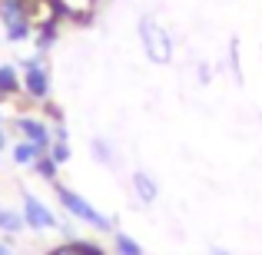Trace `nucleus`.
<instances>
[{"mask_svg": "<svg viewBox=\"0 0 262 255\" xmlns=\"http://www.w3.org/2000/svg\"><path fill=\"white\" fill-rule=\"evenodd\" d=\"M10 146V140H7V133H4V126H0V153H4V149Z\"/></svg>", "mask_w": 262, "mask_h": 255, "instance_id": "aec40b11", "label": "nucleus"}, {"mask_svg": "<svg viewBox=\"0 0 262 255\" xmlns=\"http://www.w3.org/2000/svg\"><path fill=\"white\" fill-rule=\"evenodd\" d=\"M229 73L236 77V83H239V86L246 83V77H243V53H239V37H232V40H229Z\"/></svg>", "mask_w": 262, "mask_h": 255, "instance_id": "2eb2a0df", "label": "nucleus"}, {"mask_svg": "<svg viewBox=\"0 0 262 255\" xmlns=\"http://www.w3.org/2000/svg\"><path fill=\"white\" fill-rule=\"evenodd\" d=\"M57 37H60V20L53 17V13H50V17H43V20H37V37H33V40H37V50L40 53L50 50V47L57 43Z\"/></svg>", "mask_w": 262, "mask_h": 255, "instance_id": "6e6552de", "label": "nucleus"}, {"mask_svg": "<svg viewBox=\"0 0 262 255\" xmlns=\"http://www.w3.org/2000/svg\"><path fill=\"white\" fill-rule=\"evenodd\" d=\"M129 189H133V196H136L140 205H153L156 199H160V182H156L146 169H133L129 172Z\"/></svg>", "mask_w": 262, "mask_h": 255, "instance_id": "423d86ee", "label": "nucleus"}, {"mask_svg": "<svg viewBox=\"0 0 262 255\" xmlns=\"http://www.w3.org/2000/svg\"><path fill=\"white\" fill-rule=\"evenodd\" d=\"M20 199H24V222H27V229H33V232H50V229H60V222H57V216L50 212V205L47 202H40L33 192H20Z\"/></svg>", "mask_w": 262, "mask_h": 255, "instance_id": "20e7f679", "label": "nucleus"}, {"mask_svg": "<svg viewBox=\"0 0 262 255\" xmlns=\"http://www.w3.org/2000/svg\"><path fill=\"white\" fill-rule=\"evenodd\" d=\"M43 113L50 116V123H53V126H63V109H60L53 100H43Z\"/></svg>", "mask_w": 262, "mask_h": 255, "instance_id": "f3484780", "label": "nucleus"}, {"mask_svg": "<svg viewBox=\"0 0 262 255\" xmlns=\"http://www.w3.org/2000/svg\"><path fill=\"white\" fill-rule=\"evenodd\" d=\"M24 229H27L24 212H13V209H4V205H0V232L17 236V232H24Z\"/></svg>", "mask_w": 262, "mask_h": 255, "instance_id": "9b49d317", "label": "nucleus"}, {"mask_svg": "<svg viewBox=\"0 0 262 255\" xmlns=\"http://www.w3.org/2000/svg\"><path fill=\"white\" fill-rule=\"evenodd\" d=\"M47 255H106V249L93 239H67V242L47 249Z\"/></svg>", "mask_w": 262, "mask_h": 255, "instance_id": "0eeeda50", "label": "nucleus"}, {"mask_svg": "<svg viewBox=\"0 0 262 255\" xmlns=\"http://www.w3.org/2000/svg\"><path fill=\"white\" fill-rule=\"evenodd\" d=\"M20 89H24V80H20L17 66L4 63V66H0V96H17Z\"/></svg>", "mask_w": 262, "mask_h": 255, "instance_id": "1a4fd4ad", "label": "nucleus"}, {"mask_svg": "<svg viewBox=\"0 0 262 255\" xmlns=\"http://www.w3.org/2000/svg\"><path fill=\"white\" fill-rule=\"evenodd\" d=\"M13 129H17L27 143H33L40 153H47V149H50V143H53L50 126H47L43 120H33V116H17V120H13Z\"/></svg>", "mask_w": 262, "mask_h": 255, "instance_id": "39448f33", "label": "nucleus"}, {"mask_svg": "<svg viewBox=\"0 0 262 255\" xmlns=\"http://www.w3.org/2000/svg\"><path fill=\"white\" fill-rule=\"evenodd\" d=\"M0 255H13V249H10V245H4V242H0Z\"/></svg>", "mask_w": 262, "mask_h": 255, "instance_id": "412c9836", "label": "nucleus"}, {"mask_svg": "<svg viewBox=\"0 0 262 255\" xmlns=\"http://www.w3.org/2000/svg\"><path fill=\"white\" fill-rule=\"evenodd\" d=\"M90 153H93V159L103 163V166H116V149L110 146L106 140H100V136H96V140H90Z\"/></svg>", "mask_w": 262, "mask_h": 255, "instance_id": "ddd939ff", "label": "nucleus"}, {"mask_svg": "<svg viewBox=\"0 0 262 255\" xmlns=\"http://www.w3.org/2000/svg\"><path fill=\"white\" fill-rule=\"evenodd\" d=\"M47 153H50L53 159L60 163V166H63V163H70V156H73V153H70V143H67V140H53Z\"/></svg>", "mask_w": 262, "mask_h": 255, "instance_id": "dca6fc26", "label": "nucleus"}, {"mask_svg": "<svg viewBox=\"0 0 262 255\" xmlns=\"http://www.w3.org/2000/svg\"><path fill=\"white\" fill-rule=\"evenodd\" d=\"M37 156H43V153H40L33 143H27V140L13 146V163H17V166H33V163H37Z\"/></svg>", "mask_w": 262, "mask_h": 255, "instance_id": "4468645a", "label": "nucleus"}, {"mask_svg": "<svg viewBox=\"0 0 262 255\" xmlns=\"http://www.w3.org/2000/svg\"><path fill=\"white\" fill-rule=\"evenodd\" d=\"M196 77H199V83H203V86H209V83H212V70H209V63H199V66H196Z\"/></svg>", "mask_w": 262, "mask_h": 255, "instance_id": "a211bd4d", "label": "nucleus"}, {"mask_svg": "<svg viewBox=\"0 0 262 255\" xmlns=\"http://www.w3.org/2000/svg\"><path fill=\"white\" fill-rule=\"evenodd\" d=\"M136 33H140L143 53H146L149 63H156V66L173 63V37H169V30H166V27H163L156 17L143 13L140 24H136Z\"/></svg>", "mask_w": 262, "mask_h": 255, "instance_id": "f03ea898", "label": "nucleus"}, {"mask_svg": "<svg viewBox=\"0 0 262 255\" xmlns=\"http://www.w3.org/2000/svg\"><path fill=\"white\" fill-rule=\"evenodd\" d=\"M209 255H232V252L223 249V245H209Z\"/></svg>", "mask_w": 262, "mask_h": 255, "instance_id": "6ab92c4d", "label": "nucleus"}, {"mask_svg": "<svg viewBox=\"0 0 262 255\" xmlns=\"http://www.w3.org/2000/svg\"><path fill=\"white\" fill-rule=\"evenodd\" d=\"M113 249H116V255H146L140 239H133L129 232H113Z\"/></svg>", "mask_w": 262, "mask_h": 255, "instance_id": "9d476101", "label": "nucleus"}, {"mask_svg": "<svg viewBox=\"0 0 262 255\" xmlns=\"http://www.w3.org/2000/svg\"><path fill=\"white\" fill-rule=\"evenodd\" d=\"M30 169L37 172L40 179H47V182H57V172H60V163L53 159L50 153H43V156H37V163H33Z\"/></svg>", "mask_w": 262, "mask_h": 255, "instance_id": "f8f14e48", "label": "nucleus"}, {"mask_svg": "<svg viewBox=\"0 0 262 255\" xmlns=\"http://www.w3.org/2000/svg\"><path fill=\"white\" fill-rule=\"evenodd\" d=\"M20 66H24V93L37 103L50 100V73H47L43 60L27 57V60H20Z\"/></svg>", "mask_w": 262, "mask_h": 255, "instance_id": "7ed1b4c3", "label": "nucleus"}, {"mask_svg": "<svg viewBox=\"0 0 262 255\" xmlns=\"http://www.w3.org/2000/svg\"><path fill=\"white\" fill-rule=\"evenodd\" d=\"M0 126H4V113H0Z\"/></svg>", "mask_w": 262, "mask_h": 255, "instance_id": "4be33fe9", "label": "nucleus"}, {"mask_svg": "<svg viewBox=\"0 0 262 255\" xmlns=\"http://www.w3.org/2000/svg\"><path fill=\"white\" fill-rule=\"evenodd\" d=\"M53 189H57V202L63 205V212L70 219H77V222H83V225H90V229H96V232H116V219L106 216V212H100L86 196H80L77 189L60 186V182H53Z\"/></svg>", "mask_w": 262, "mask_h": 255, "instance_id": "f257e3e1", "label": "nucleus"}]
</instances>
